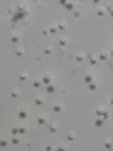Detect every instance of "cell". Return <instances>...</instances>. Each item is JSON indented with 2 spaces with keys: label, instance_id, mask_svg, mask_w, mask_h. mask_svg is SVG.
<instances>
[{
  "label": "cell",
  "instance_id": "1",
  "mask_svg": "<svg viewBox=\"0 0 113 151\" xmlns=\"http://www.w3.org/2000/svg\"><path fill=\"white\" fill-rule=\"evenodd\" d=\"M13 113H15V119L17 121L25 123V121L30 119V106H17Z\"/></svg>",
  "mask_w": 113,
  "mask_h": 151
},
{
  "label": "cell",
  "instance_id": "2",
  "mask_svg": "<svg viewBox=\"0 0 113 151\" xmlns=\"http://www.w3.org/2000/svg\"><path fill=\"white\" fill-rule=\"evenodd\" d=\"M56 76H59V72L56 70H45L44 74H41V81H44V87H47V85H51V83H55L56 81Z\"/></svg>",
  "mask_w": 113,
  "mask_h": 151
},
{
  "label": "cell",
  "instance_id": "3",
  "mask_svg": "<svg viewBox=\"0 0 113 151\" xmlns=\"http://www.w3.org/2000/svg\"><path fill=\"white\" fill-rule=\"evenodd\" d=\"M9 134H19V136H23V138H25V136H28V129L25 125H17V127H9Z\"/></svg>",
  "mask_w": 113,
  "mask_h": 151
},
{
  "label": "cell",
  "instance_id": "4",
  "mask_svg": "<svg viewBox=\"0 0 113 151\" xmlns=\"http://www.w3.org/2000/svg\"><path fill=\"white\" fill-rule=\"evenodd\" d=\"M53 55H55V47H53V44H47V45L41 47V59H51Z\"/></svg>",
  "mask_w": 113,
  "mask_h": 151
},
{
  "label": "cell",
  "instance_id": "5",
  "mask_svg": "<svg viewBox=\"0 0 113 151\" xmlns=\"http://www.w3.org/2000/svg\"><path fill=\"white\" fill-rule=\"evenodd\" d=\"M96 59H98V63H107V60H109V51H107L106 47L98 49V53H96Z\"/></svg>",
  "mask_w": 113,
  "mask_h": 151
},
{
  "label": "cell",
  "instance_id": "6",
  "mask_svg": "<svg viewBox=\"0 0 113 151\" xmlns=\"http://www.w3.org/2000/svg\"><path fill=\"white\" fill-rule=\"evenodd\" d=\"M59 47H60V51H62V55H64V51H66V47H68L70 44H72V38H68V36H60L59 38Z\"/></svg>",
  "mask_w": 113,
  "mask_h": 151
},
{
  "label": "cell",
  "instance_id": "7",
  "mask_svg": "<svg viewBox=\"0 0 113 151\" xmlns=\"http://www.w3.org/2000/svg\"><path fill=\"white\" fill-rule=\"evenodd\" d=\"M74 60H75V64H85V60H87V53H83V51H75L74 53Z\"/></svg>",
  "mask_w": 113,
  "mask_h": 151
},
{
  "label": "cell",
  "instance_id": "8",
  "mask_svg": "<svg viewBox=\"0 0 113 151\" xmlns=\"http://www.w3.org/2000/svg\"><path fill=\"white\" fill-rule=\"evenodd\" d=\"M96 79H102V78H100V74H96V72H89V74H85L83 81H85V85H89V83L96 81Z\"/></svg>",
  "mask_w": 113,
  "mask_h": 151
},
{
  "label": "cell",
  "instance_id": "9",
  "mask_svg": "<svg viewBox=\"0 0 113 151\" xmlns=\"http://www.w3.org/2000/svg\"><path fill=\"white\" fill-rule=\"evenodd\" d=\"M36 123L40 127H47V123H49V115H47V113H38V115H36Z\"/></svg>",
  "mask_w": 113,
  "mask_h": 151
},
{
  "label": "cell",
  "instance_id": "10",
  "mask_svg": "<svg viewBox=\"0 0 113 151\" xmlns=\"http://www.w3.org/2000/svg\"><path fill=\"white\" fill-rule=\"evenodd\" d=\"M8 96L9 98H21L23 96V91L19 87H9L8 89Z\"/></svg>",
  "mask_w": 113,
  "mask_h": 151
},
{
  "label": "cell",
  "instance_id": "11",
  "mask_svg": "<svg viewBox=\"0 0 113 151\" xmlns=\"http://www.w3.org/2000/svg\"><path fill=\"white\" fill-rule=\"evenodd\" d=\"M47 132H49L51 136H55L56 132H59V123H56V121H49V123H47Z\"/></svg>",
  "mask_w": 113,
  "mask_h": 151
},
{
  "label": "cell",
  "instance_id": "12",
  "mask_svg": "<svg viewBox=\"0 0 113 151\" xmlns=\"http://www.w3.org/2000/svg\"><path fill=\"white\" fill-rule=\"evenodd\" d=\"M9 42H11L13 45H21L23 38H21V34H15V32H9Z\"/></svg>",
  "mask_w": 113,
  "mask_h": 151
},
{
  "label": "cell",
  "instance_id": "13",
  "mask_svg": "<svg viewBox=\"0 0 113 151\" xmlns=\"http://www.w3.org/2000/svg\"><path fill=\"white\" fill-rule=\"evenodd\" d=\"M51 110H53V113H62V111H64V102H62V100L55 102L53 106H51Z\"/></svg>",
  "mask_w": 113,
  "mask_h": 151
},
{
  "label": "cell",
  "instance_id": "14",
  "mask_svg": "<svg viewBox=\"0 0 113 151\" xmlns=\"http://www.w3.org/2000/svg\"><path fill=\"white\" fill-rule=\"evenodd\" d=\"M106 125V119H104V117H94L92 119V127L94 129H100V127H104Z\"/></svg>",
  "mask_w": 113,
  "mask_h": 151
},
{
  "label": "cell",
  "instance_id": "15",
  "mask_svg": "<svg viewBox=\"0 0 113 151\" xmlns=\"http://www.w3.org/2000/svg\"><path fill=\"white\" fill-rule=\"evenodd\" d=\"M87 64L89 66H96L98 64V59H96V55H94V53H87Z\"/></svg>",
  "mask_w": 113,
  "mask_h": 151
},
{
  "label": "cell",
  "instance_id": "16",
  "mask_svg": "<svg viewBox=\"0 0 113 151\" xmlns=\"http://www.w3.org/2000/svg\"><path fill=\"white\" fill-rule=\"evenodd\" d=\"M32 87H34V89H44V81H41V76H38V78H32Z\"/></svg>",
  "mask_w": 113,
  "mask_h": 151
},
{
  "label": "cell",
  "instance_id": "17",
  "mask_svg": "<svg viewBox=\"0 0 113 151\" xmlns=\"http://www.w3.org/2000/svg\"><path fill=\"white\" fill-rule=\"evenodd\" d=\"M47 30H49V36H56V34H59L56 23H49V25H47Z\"/></svg>",
  "mask_w": 113,
  "mask_h": 151
},
{
  "label": "cell",
  "instance_id": "18",
  "mask_svg": "<svg viewBox=\"0 0 113 151\" xmlns=\"http://www.w3.org/2000/svg\"><path fill=\"white\" fill-rule=\"evenodd\" d=\"M56 23V28H59V32H62V30H66V27H68V25H66V19L62 17V19H59V21H55Z\"/></svg>",
  "mask_w": 113,
  "mask_h": 151
},
{
  "label": "cell",
  "instance_id": "19",
  "mask_svg": "<svg viewBox=\"0 0 113 151\" xmlns=\"http://www.w3.org/2000/svg\"><path fill=\"white\" fill-rule=\"evenodd\" d=\"M44 91H45V94H49V96H51V94L56 93V85L51 83V85H47V87H44Z\"/></svg>",
  "mask_w": 113,
  "mask_h": 151
},
{
  "label": "cell",
  "instance_id": "20",
  "mask_svg": "<svg viewBox=\"0 0 113 151\" xmlns=\"http://www.w3.org/2000/svg\"><path fill=\"white\" fill-rule=\"evenodd\" d=\"M34 106H38V108H41V106H45V98L44 96H34Z\"/></svg>",
  "mask_w": 113,
  "mask_h": 151
},
{
  "label": "cell",
  "instance_id": "21",
  "mask_svg": "<svg viewBox=\"0 0 113 151\" xmlns=\"http://www.w3.org/2000/svg\"><path fill=\"white\" fill-rule=\"evenodd\" d=\"M100 83H102V79H96V81L89 83V85H87V89H89V91H96V89L100 87Z\"/></svg>",
  "mask_w": 113,
  "mask_h": 151
},
{
  "label": "cell",
  "instance_id": "22",
  "mask_svg": "<svg viewBox=\"0 0 113 151\" xmlns=\"http://www.w3.org/2000/svg\"><path fill=\"white\" fill-rule=\"evenodd\" d=\"M28 78H30V74H28L26 70H23V72H19V74H17V79H19V81H26Z\"/></svg>",
  "mask_w": 113,
  "mask_h": 151
},
{
  "label": "cell",
  "instance_id": "23",
  "mask_svg": "<svg viewBox=\"0 0 113 151\" xmlns=\"http://www.w3.org/2000/svg\"><path fill=\"white\" fill-rule=\"evenodd\" d=\"M64 138H66V142H68V144H72V142L75 140V132H74V130H70V132H68V134H66V136H64Z\"/></svg>",
  "mask_w": 113,
  "mask_h": 151
},
{
  "label": "cell",
  "instance_id": "24",
  "mask_svg": "<svg viewBox=\"0 0 113 151\" xmlns=\"http://www.w3.org/2000/svg\"><path fill=\"white\" fill-rule=\"evenodd\" d=\"M25 47H21V45H17L15 47V51H13V53H15V57H23V55H25Z\"/></svg>",
  "mask_w": 113,
  "mask_h": 151
},
{
  "label": "cell",
  "instance_id": "25",
  "mask_svg": "<svg viewBox=\"0 0 113 151\" xmlns=\"http://www.w3.org/2000/svg\"><path fill=\"white\" fill-rule=\"evenodd\" d=\"M104 147H106V149H113V138H111V136L107 140H104Z\"/></svg>",
  "mask_w": 113,
  "mask_h": 151
},
{
  "label": "cell",
  "instance_id": "26",
  "mask_svg": "<svg viewBox=\"0 0 113 151\" xmlns=\"http://www.w3.org/2000/svg\"><path fill=\"white\" fill-rule=\"evenodd\" d=\"M9 144H11V142H9V136H4L2 142H0V145H2V147H8Z\"/></svg>",
  "mask_w": 113,
  "mask_h": 151
},
{
  "label": "cell",
  "instance_id": "27",
  "mask_svg": "<svg viewBox=\"0 0 113 151\" xmlns=\"http://www.w3.org/2000/svg\"><path fill=\"white\" fill-rule=\"evenodd\" d=\"M72 15H74V17H75V19H81V17H85V13H83V12H81V9H75V12H74V13H72Z\"/></svg>",
  "mask_w": 113,
  "mask_h": 151
},
{
  "label": "cell",
  "instance_id": "28",
  "mask_svg": "<svg viewBox=\"0 0 113 151\" xmlns=\"http://www.w3.org/2000/svg\"><path fill=\"white\" fill-rule=\"evenodd\" d=\"M55 149H68V142L66 144H55Z\"/></svg>",
  "mask_w": 113,
  "mask_h": 151
},
{
  "label": "cell",
  "instance_id": "29",
  "mask_svg": "<svg viewBox=\"0 0 113 151\" xmlns=\"http://www.w3.org/2000/svg\"><path fill=\"white\" fill-rule=\"evenodd\" d=\"M106 106L113 108V96H107V98H106Z\"/></svg>",
  "mask_w": 113,
  "mask_h": 151
},
{
  "label": "cell",
  "instance_id": "30",
  "mask_svg": "<svg viewBox=\"0 0 113 151\" xmlns=\"http://www.w3.org/2000/svg\"><path fill=\"white\" fill-rule=\"evenodd\" d=\"M107 66H109V70L113 72V60H107Z\"/></svg>",
  "mask_w": 113,
  "mask_h": 151
},
{
  "label": "cell",
  "instance_id": "31",
  "mask_svg": "<svg viewBox=\"0 0 113 151\" xmlns=\"http://www.w3.org/2000/svg\"><path fill=\"white\" fill-rule=\"evenodd\" d=\"M109 121H113V111H111V115H109Z\"/></svg>",
  "mask_w": 113,
  "mask_h": 151
},
{
  "label": "cell",
  "instance_id": "32",
  "mask_svg": "<svg viewBox=\"0 0 113 151\" xmlns=\"http://www.w3.org/2000/svg\"><path fill=\"white\" fill-rule=\"evenodd\" d=\"M111 138H113V130H111Z\"/></svg>",
  "mask_w": 113,
  "mask_h": 151
}]
</instances>
